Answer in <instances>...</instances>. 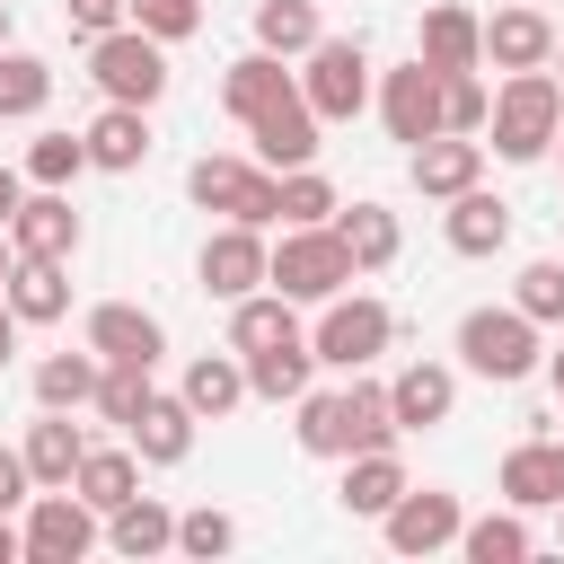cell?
<instances>
[{
	"label": "cell",
	"instance_id": "1",
	"mask_svg": "<svg viewBox=\"0 0 564 564\" xmlns=\"http://www.w3.org/2000/svg\"><path fill=\"white\" fill-rule=\"evenodd\" d=\"M291 432H300L308 458H352V449H388V441H397V405H388V388H370V379H352V388H308Z\"/></svg>",
	"mask_w": 564,
	"mask_h": 564
},
{
	"label": "cell",
	"instance_id": "2",
	"mask_svg": "<svg viewBox=\"0 0 564 564\" xmlns=\"http://www.w3.org/2000/svg\"><path fill=\"white\" fill-rule=\"evenodd\" d=\"M485 132H494V159L538 167V159L555 150V132H564V79H555V70H511V79L494 88Z\"/></svg>",
	"mask_w": 564,
	"mask_h": 564
},
{
	"label": "cell",
	"instance_id": "3",
	"mask_svg": "<svg viewBox=\"0 0 564 564\" xmlns=\"http://www.w3.org/2000/svg\"><path fill=\"white\" fill-rule=\"evenodd\" d=\"M458 361L494 388H520L529 370H546V344H538V317L511 300V308H467L458 317Z\"/></svg>",
	"mask_w": 564,
	"mask_h": 564
},
{
	"label": "cell",
	"instance_id": "4",
	"mask_svg": "<svg viewBox=\"0 0 564 564\" xmlns=\"http://www.w3.org/2000/svg\"><path fill=\"white\" fill-rule=\"evenodd\" d=\"M361 264H352V247H344V229L335 220H308V229H282V247H273V291L282 300H308V308H326L344 282H352Z\"/></svg>",
	"mask_w": 564,
	"mask_h": 564
},
{
	"label": "cell",
	"instance_id": "5",
	"mask_svg": "<svg viewBox=\"0 0 564 564\" xmlns=\"http://www.w3.org/2000/svg\"><path fill=\"white\" fill-rule=\"evenodd\" d=\"M88 79H97V97H115V106H159V97H167V44H159L150 26H115V35L88 44Z\"/></svg>",
	"mask_w": 564,
	"mask_h": 564
},
{
	"label": "cell",
	"instance_id": "6",
	"mask_svg": "<svg viewBox=\"0 0 564 564\" xmlns=\"http://www.w3.org/2000/svg\"><path fill=\"white\" fill-rule=\"evenodd\" d=\"M185 194L203 212H220V220H256V229L282 220V176L256 167V159H194L185 167Z\"/></svg>",
	"mask_w": 564,
	"mask_h": 564
},
{
	"label": "cell",
	"instance_id": "7",
	"mask_svg": "<svg viewBox=\"0 0 564 564\" xmlns=\"http://www.w3.org/2000/svg\"><path fill=\"white\" fill-rule=\"evenodd\" d=\"M300 88H308L317 123H352L370 106V53H361V35H317L300 53Z\"/></svg>",
	"mask_w": 564,
	"mask_h": 564
},
{
	"label": "cell",
	"instance_id": "8",
	"mask_svg": "<svg viewBox=\"0 0 564 564\" xmlns=\"http://www.w3.org/2000/svg\"><path fill=\"white\" fill-rule=\"evenodd\" d=\"M388 335H397V317H388V300H370V291H335L326 308H317V326H308V344H317V361L326 370H370L379 352H388Z\"/></svg>",
	"mask_w": 564,
	"mask_h": 564
},
{
	"label": "cell",
	"instance_id": "9",
	"mask_svg": "<svg viewBox=\"0 0 564 564\" xmlns=\"http://www.w3.org/2000/svg\"><path fill=\"white\" fill-rule=\"evenodd\" d=\"M106 511L79 494V485H35V502H26V555L35 564H79L106 529H97Z\"/></svg>",
	"mask_w": 564,
	"mask_h": 564
},
{
	"label": "cell",
	"instance_id": "10",
	"mask_svg": "<svg viewBox=\"0 0 564 564\" xmlns=\"http://www.w3.org/2000/svg\"><path fill=\"white\" fill-rule=\"evenodd\" d=\"M379 123H388V141H405V150H423L432 132H449L441 123V70L414 53V62H397V70H379Z\"/></svg>",
	"mask_w": 564,
	"mask_h": 564
},
{
	"label": "cell",
	"instance_id": "11",
	"mask_svg": "<svg viewBox=\"0 0 564 564\" xmlns=\"http://www.w3.org/2000/svg\"><path fill=\"white\" fill-rule=\"evenodd\" d=\"M317 132H326V123H317V106H308L300 79H291L273 106L247 115V141H256V159H264L273 176H282V167H317Z\"/></svg>",
	"mask_w": 564,
	"mask_h": 564
},
{
	"label": "cell",
	"instance_id": "12",
	"mask_svg": "<svg viewBox=\"0 0 564 564\" xmlns=\"http://www.w3.org/2000/svg\"><path fill=\"white\" fill-rule=\"evenodd\" d=\"M194 273H203V291H212V300H247V291H264L273 247H264V229H256V220H220V229L203 238Z\"/></svg>",
	"mask_w": 564,
	"mask_h": 564
},
{
	"label": "cell",
	"instance_id": "13",
	"mask_svg": "<svg viewBox=\"0 0 564 564\" xmlns=\"http://www.w3.org/2000/svg\"><path fill=\"white\" fill-rule=\"evenodd\" d=\"M458 529H467V511H458V494H441V485H405L388 511H379V538L397 546V555H441V546H458Z\"/></svg>",
	"mask_w": 564,
	"mask_h": 564
},
{
	"label": "cell",
	"instance_id": "14",
	"mask_svg": "<svg viewBox=\"0 0 564 564\" xmlns=\"http://www.w3.org/2000/svg\"><path fill=\"white\" fill-rule=\"evenodd\" d=\"M79 344H88L97 361H141V370H159V352H167V326H159L141 300H97Z\"/></svg>",
	"mask_w": 564,
	"mask_h": 564
},
{
	"label": "cell",
	"instance_id": "15",
	"mask_svg": "<svg viewBox=\"0 0 564 564\" xmlns=\"http://www.w3.org/2000/svg\"><path fill=\"white\" fill-rule=\"evenodd\" d=\"M485 62H494V70H546V62H555V26H546V9H538V0L494 9V18H485Z\"/></svg>",
	"mask_w": 564,
	"mask_h": 564
},
{
	"label": "cell",
	"instance_id": "16",
	"mask_svg": "<svg viewBox=\"0 0 564 564\" xmlns=\"http://www.w3.org/2000/svg\"><path fill=\"white\" fill-rule=\"evenodd\" d=\"M502 502L511 511H555L564 502V441H511L502 449Z\"/></svg>",
	"mask_w": 564,
	"mask_h": 564
},
{
	"label": "cell",
	"instance_id": "17",
	"mask_svg": "<svg viewBox=\"0 0 564 564\" xmlns=\"http://www.w3.org/2000/svg\"><path fill=\"white\" fill-rule=\"evenodd\" d=\"M9 247H18V256H53V264H70V256H79V212H70V194H62V185L26 194L18 220H9Z\"/></svg>",
	"mask_w": 564,
	"mask_h": 564
},
{
	"label": "cell",
	"instance_id": "18",
	"mask_svg": "<svg viewBox=\"0 0 564 564\" xmlns=\"http://www.w3.org/2000/svg\"><path fill=\"white\" fill-rule=\"evenodd\" d=\"M388 405H397V432H432L458 414V370L449 361H405L388 379Z\"/></svg>",
	"mask_w": 564,
	"mask_h": 564
},
{
	"label": "cell",
	"instance_id": "19",
	"mask_svg": "<svg viewBox=\"0 0 564 564\" xmlns=\"http://www.w3.org/2000/svg\"><path fill=\"white\" fill-rule=\"evenodd\" d=\"M194 423H203V414H194L185 397H159V388H150V405L123 423V441L141 449V467H185V458H194Z\"/></svg>",
	"mask_w": 564,
	"mask_h": 564
},
{
	"label": "cell",
	"instance_id": "20",
	"mask_svg": "<svg viewBox=\"0 0 564 564\" xmlns=\"http://www.w3.org/2000/svg\"><path fill=\"white\" fill-rule=\"evenodd\" d=\"M414 159V185L432 194V203H449V194H467V185H485V141L476 132H432L423 150H405Z\"/></svg>",
	"mask_w": 564,
	"mask_h": 564
},
{
	"label": "cell",
	"instance_id": "21",
	"mask_svg": "<svg viewBox=\"0 0 564 564\" xmlns=\"http://www.w3.org/2000/svg\"><path fill=\"white\" fill-rule=\"evenodd\" d=\"M441 238H449V256H502L511 247V203L485 194V185H467V194H449Z\"/></svg>",
	"mask_w": 564,
	"mask_h": 564
},
{
	"label": "cell",
	"instance_id": "22",
	"mask_svg": "<svg viewBox=\"0 0 564 564\" xmlns=\"http://www.w3.org/2000/svg\"><path fill=\"white\" fill-rule=\"evenodd\" d=\"M414 53L432 70H485V18L458 9V0H441V9H423V44Z\"/></svg>",
	"mask_w": 564,
	"mask_h": 564
},
{
	"label": "cell",
	"instance_id": "23",
	"mask_svg": "<svg viewBox=\"0 0 564 564\" xmlns=\"http://www.w3.org/2000/svg\"><path fill=\"white\" fill-rule=\"evenodd\" d=\"M397 494H405V458H397V441H388V449H352V458H344V485H335V502H344L352 520H379Z\"/></svg>",
	"mask_w": 564,
	"mask_h": 564
},
{
	"label": "cell",
	"instance_id": "24",
	"mask_svg": "<svg viewBox=\"0 0 564 564\" xmlns=\"http://www.w3.org/2000/svg\"><path fill=\"white\" fill-rule=\"evenodd\" d=\"M141 159H150V106H115V97H106V115L88 123V167L132 176Z\"/></svg>",
	"mask_w": 564,
	"mask_h": 564
},
{
	"label": "cell",
	"instance_id": "25",
	"mask_svg": "<svg viewBox=\"0 0 564 564\" xmlns=\"http://www.w3.org/2000/svg\"><path fill=\"white\" fill-rule=\"evenodd\" d=\"M238 361H247V388L264 405H300L308 397V370H317V344L291 335V344H264V352H238Z\"/></svg>",
	"mask_w": 564,
	"mask_h": 564
},
{
	"label": "cell",
	"instance_id": "26",
	"mask_svg": "<svg viewBox=\"0 0 564 564\" xmlns=\"http://www.w3.org/2000/svg\"><path fill=\"white\" fill-rule=\"evenodd\" d=\"M176 397H185V405H194L203 423H220V414H238V405H247L256 388H247V361H238V352H194V361H185V388H176Z\"/></svg>",
	"mask_w": 564,
	"mask_h": 564
},
{
	"label": "cell",
	"instance_id": "27",
	"mask_svg": "<svg viewBox=\"0 0 564 564\" xmlns=\"http://www.w3.org/2000/svg\"><path fill=\"white\" fill-rule=\"evenodd\" d=\"M18 449H26V476H35V485H70V476H79V458H88V432H79L70 414H53V405H44V414L26 423V441H18Z\"/></svg>",
	"mask_w": 564,
	"mask_h": 564
},
{
	"label": "cell",
	"instance_id": "28",
	"mask_svg": "<svg viewBox=\"0 0 564 564\" xmlns=\"http://www.w3.org/2000/svg\"><path fill=\"white\" fill-rule=\"evenodd\" d=\"M9 308H18V326H53V317H70V264H53V256H18V273H9Z\"/></svg>",
	"mask_w": 564,
	"mask_h": 564
},
{
	"label": "cell",
	"instance_id": "29",
	"mask_svg": "<svg viewBox=\"0 0 564 564\" xmlns=\"http://www.w3.org/2000/svg\"><path fill=\"white\" fill-rule=\"evenodd\" d=\"M106 546L132 555V564H141V555H167V546H176V511H167L159 494H132V502L106 511Z\"/></svg>",
	"mask_w": 564,
	"mask_h": 564
},
{
	"label": "cell",
	"instance_id": "30",
	"mask_svg": "<svg viewBox=\"0 0 564 564\" xmlns=\"http://www.w3.org/2000/svg\"><path fill=\"white\" fill-rule=\"evenodd\" d=\"M300 300H282L273 282L264 291H247V300H229V352H264V344H291L300 335V317H291Z\"/></svg>",
	"mask_w": 564,
	"mask_h": 564
},
{
	"label": "cell",
	"instance_id": "31",
	"mask_svg": "<svg viewBox=\"0 0 564 564\" xmlns=\"http://www.w3.org/2000/svg\"><path fill=\"white\" fill-rule=\"evenodd\" d=\"M97 379H106V361L79 344V352H44L35 361V405H53V414H79V405H97Z\"/></svg>",
	"mask_w": 564,
	"mask_h": 564
},
{
	"label": "cell",
	"instance_id": "32",
	"mask_svg": "<svg viewBox=\"0 0 564 564\" xmlns=\"http://www.w3.org/2000/svg\"><path fill=\"white\" fill-rule=\"evenodd\" d=\"M291 79H300V70H282V53H264V44H256V53H238V62H229V79H220V106L247 123V115H256V106H273Z\"/></svg>",
	"mask_w": 564,
	"mask_h": 564
},
{
	"label": "cell",
	"instance_id": "33",
	"mask_svg": "<svg viewBox=\"0 0 564 564\" xmlns=\"http://www.w3.org/2000/svg\"><path fill=\"white\" fill-rule=\"evenodd\" d=\"M335 229H344V247H352V264H361V273L397 264V247H405V229H397V212H388V203H344V212H335Z\"/></svg>",
	"mask_w": 564,
	"mask_h": 564
},
{
	"label": "cell",
	"instance_id": "34",
	"mask_svg": "<svg viewBox=\"0 0 564 564\" xmlns=\"http://www.w3.org/2000/svg\"><path fill=\"white\" fill-rule=\"evenodd\" d=\"M458 555H467V564H529V555H538V538H529V520L502 502V511H485V520H467V529H458Z\"/></svg>",
	"mask_w": 564,
	"mask_h": 564
},
{
	"label": "cell",
	"instance_id": "35",
	"mask_svg": "<svg viewBox=\"0 0 564 564\" xmlns=\"http://www.w3.org/2000/svg\"><path fill=\"white\" fill-rule=\"evenodd\" d=\"M70 485H79L97 511H115V502H132V494H141V449H132V441H123V449H97V441H88V458H79V476H70Z\"/></svg>",
	"mask_w": 564,
	"mask_h": 564
},
{
	"label": "cell",
	"instance_id": "36",
	"mask_svg": "<svg viewBox=\"0 0 564 564\" xmlns=\"http://www.w3.org/2000/svg\"><path fill=\"white\" fill-rule=\"evenodd\" d=\"M317 35H326V26H317V0H256V44H264V53L291 62V53H308Z\"/></svg>",
	"mask_w": 564,
	"mask_h": 564
},
{
	"label": "cell",
	"instance_id": "37",
	"mask_svg": "<svg viewBox=\"0 0 564 564\" xmlns=\"http://www.w3.org/2000/svg\"><path fill=\"white\" fill-rule=\"evenodd\" d=\"M44 97H53V62H35V53H9V44H0V123L44 115Z\"/></svg>",
	"mask_w": 564,
	"mask_h": 564
},
{
	"label": "cell",
	"instance_id": "38",
	"mask_svg": "<svg viewBox=\"0 0 564 564\" xmlns=\"http://www.w3.org/2000/svg\"><path fill=\"white\" fill-rule=\"evenodd\" d=\"M335 185L317 167H282V229H308V220H335Z\"/></svg>",
	"mask_w": 564,
	"mask_h": 564
},
{
	"label": "cell",
	"instance_id": "39",
	"mask_svg": "<svg viewBox=\"0 0 564 564\" xmlns=\"http://www.w3.org/2000/svg\"><path fill=\"white\" fill-rule=\"evenodd\" d=\"M79 167H88V132H35V150H26L35 185H70Z\"/></svg>",
	"mask_w": 564,
	"mask_h": 564
},
{
	"label": "cell",
	"instance_id": "40",
	"mask_svg": "<svg viewBox=\"0 0 564 564\" xmlns=\"http://www.w3.org/2000/svg\"><path fill=\"white\" fill-rule=\"evenodd\" d=\"M511 300L538 317V326H564V264L555 256H538V264H520V282H511Z\"/></svg>",
	"mask_w": 564,
	"mask_h": 564
},
{
	"label": "cell",
	"instance_id": "41",
	"mask_svg": "<svg viewBox=\"0 0 564 564\" xmlns=\"http://www.w3.org/2000/svg\"><path fill=\"white\" fill-rule=\"evenodd\" d=\"M485 115H494L485 79H476V70H441V123H449V132H485Z\"/></svg>",
	"mask_w": 564,
	"mask_h": 564
},
{
	"label": "cell",
	"instance_id": "42",
	"mask_svg": "<svg viewBox=\"0 0 564 564\" xmlns=\"http://www.w3.org/2000/svg\"><path fill=\"white\" fill-rule=\"evenodd\" d=\"M141 405H150V370H141V361H106V379H97V414H106V423H132Z\"/></svg>",
	"mask_w": 564,
	"mask_h": 564
},
{
	"label": "cell",
	"instance_id": "43",
	"mask_svg": "<svg viewBox=\"0 0 564 564\" xmlns=\"http://www.w3.org/2000/svg\"><path fill=\"white\" fill-rule=\"evenodd\" d=\"M176 546L212 564V555H229V546H238V520H229V511H212V502H203V511H176Z\"/></svg>",
	"mask_w": 564,
	"mask_h": 564
},
{
	"label": "cell",
	"instance_id": "44",
	"mask_svg": "<svg viewBox=\"0 0 564 564\" xmlns=\"http://www.w3.org/2000/svg\"><path fill=\"white\" fill-rule=\"evenodd\" d=\"M132 26H150L159 44H185L203 26V0H132Z\"/></svg>",
	"mask_w": 564,
	"mask_h": 564
},
{
	"label": "cell",
	"instance_id": "45",
	"mask_svg": "<svg viewBox=\"0 0 564 564\" xmlns=\"http://www.w3.org/2000/svg\"><path fill=\"white\" fill-rule=\"evenodd\" d=\"M62 18H70V35H115V26H132V0H62Z\"/></svg>",
	"mask_w": 564,
	"mask_h": 564
},
{
	"label": "cell",
	"instance_id": "46",
	"mask_svg": "<svg viewBox=\"0 0 564 564\" xmlns=\"http://www.w3.org/2000/svg\"><path fill=\"white\" fill-rule=\"evenodd\" d=\"M35 502V476H26V449H0V520Z\"/></svg>",
	"mask_w": 564,
	"mask_h": 564
},
{
	"label": "cell",
	"instance_id": "47",
	"mask_svg": "<svg viewBox=\"0 0 564 564\" xmlns=\"http://www.w3.org/2000/svg\"><path fill=\"white\" fill-rule=\"evenodd\" d=\"M18 203H26V185H18V167H0V229L18 220Z\"/></svg>",
	"mask_w": 564,
	"mask_h": 564
},
{
	"label": "cell",
	"instance_id": "48",
	"mask_svg": "<svg viewBox=\"0 0 564 564\" xmlns=\"http://www.w3.org/2000/svg\"><path fill=\"white\" fill-rule=\"evenodd\" d=\"M9 352H18V308H9V291H0V370H9Z\"/></svg>",
	"mask_w": 564,
	"mask_h": 564
},
{
	"label": "cell",
	"instance_id": "49",
	"mask_svg": "<svg viewBox=\"0 0 564 564\" xmlns=\"http://www.w3.org/2000/svg\"><path fill=\"white\" fill-rule=\"evenodd\" d=\"M9 273H18V247H9V229H0V291H9Z\"/></svg>",
	"mask_w": 564,
	"mask_h": 564
},
{
	"label": "cell",
	"instance_id": "50",
	"mask_svg": "<svg viewBox=\"0 0 564 564\" xmlns=\"http://www.w3.org/2000/svg\"><path fill=\"white\" fill-rule=\"evenodd\" d=\"M546 379H555V397H564V352H546Z\"/></svg>",
	"mask_w": 564,
	"mask_h": 564
},
{
	"label": "cell",
	"instance_id": "51",
	"mask_svg": "<svg viewBox=\"0 0 564 564\" xmlns=\"http://www.w3.org/2000/svg\"><path fill=\"white\" fill-rule=\"evenodd\" d=\"M546 70H555V79H564V35H555V62H546Z\"/></svg>",
	"mask_w": 564,
	"mask_h": 564
},
{
	"label": "cell",
	"instance_id": "52",
	"mask_svg": "<svg viewBox=\"0 0 564 564\" xmlns=\"http://www.w3.org/2000/svg\"><path fill=\"white\" fill-rule=\"evenodd\" d=\"M0 44H9V0H0Z\"/></svg>",
	"mask_w": 564,
	"mask_h": 564
},
{
	"label": "cell",
	"instance_id": "53",
	"mask_svg": "<svg viewBox=\"0 0 564 564\" xmlns=\"http://www.w3.org/2000/svg\"><path fill=\"white\" fill-rule=\"evenodd\" d=\"M555 538H564V502H555Z\"/></svg>",
	"mask_w": 564,
	"mask_h": 564
},
{
	"label": "cell",
	"instance_id": "54",
	"mask_svg": "<svg viewBox=\"0 0 564 564\" xmlns=\"http://www.w3.org/2000/svg\"><path fill=\"white\" fill-rule=\"evenodd\" d=\"M555 159H564V132H555Z\"/></svg>",
	"mask_w": 564,
	"mask_h": 564
}]
</instances>
